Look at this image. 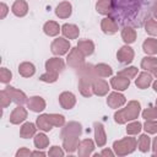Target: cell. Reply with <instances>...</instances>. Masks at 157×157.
<instances>
[{"label":"cell","instance_id":"21","mask_svg":"<svg viewBox=\"0 0 157 157\" xmlns=\"http://www.w3.org/2000/svg\"><path fill=\"white\" fill-rule=\"evenodd\" d=\"M152 83V74L148 71H142L139 74L137 78L135 80V85L137 88L140 90H145Z\"/></svg>","mask_w":157,"mask_h":157},{"label":"cell","instance_id":"38","mask_svg":"<svg viewBox=\"0 0 157 157\" xmlns=\"http://www.w3.org/2000/svg\"><path fill=\"white\" fill-rule=\"evenodd\" d=\"M142 130V124L140 121H131L126 126V132L128 135H137Z\"/></svg>","mask_w":157,"mask_h":157},{"label":"cell","instance_id":"1","mask_svg":"<svg viewBox=\"0 0 157 157\" xmlns=\"http://www.w3.org/2000/svg\"><path fill=\"white\" fill-rule=\"evenodd\" d=\"M82 132V126L77 121H69L67 124L64 125L61 129V140H63V148L67 153H72L77 151L78 147V137Z\"/></svg>","mask_w":157,"mask_h":157},{"label":"cell","instance_id":"39","mask_svg":"<svg viewBox=\"0 0 157 157\" xmlns=\"http://www.w3.org/2000/svg\"><path fill=\"white\" fill-rule=\"evenodd\" d=\"M118 75L124 76V77H128V78L131 80V78H134V77L137 75V67H136V66H128V67L120 70V71L118 72Z\"/></svg>","mask_w":157,"mask_h":157},{"label":"cell","instance_id":"12","mask_svg":"<svg viewBox=\"0 0 157 157\" xmlns=\"http://www.w3.org/2000/svg\"><path fill=\"white\" fill-rule=\"evenodd\" d=\"M59 104L63 109H72L76 104V97L72 92L65 91L59 94Z\"/></svg>","mask_w":157,"mask_h":157},{"label":"cell","instance_id":"23","mask_svg":"<svg viewBox=\"0 0 157 157\" xmlns=\"http://www.w3.org/2000/svg\"><path fill=\"white\" fill-rule=\"evenodd\" d=\"M96 10L101 15H110L114 10L113 0H98L96 4Z\"/></svg>","mask_w":157,"mask_h":157},{"label":"cell","instance_id":"16","mask_svg":"<svg viewBox=\"0 0 157 157\" xmlns=\"http://www.w3.org/2000/svg\"><path fill=\"white\" fill-rule=\"evenodd\" d=\"M92 90H93V94L98 96V97H103L108 93L109 91V85L105 80H102V78H96L92 83Z\"/></svg>","mask_w":157,"mask_h":157},{"label":"cell","instance_id":"50","mask_svg":"<svg viewBox=\"0 0 157 157\" xmlns=\"http://www.w3.org/2000/svg\"><path fill=\"white\" fill-rule=\"evenodd\" d=\"M152 13H153V17L157 20V4H155V6L152 9Z\"/></svg>","mask_w":157,"mask_h":157},{"label":"cell","instance_id":"20","mask_svg":"<svg viewBox=\"0 0 157 157\" xmlns=\"http://www.w3.org/2000/svg\"><path fill=\"white\" fill-rule=\"evenodd\" d=\"M61 33L67 39H76L80 34V29L74 23H64L61 26Z\"/></svg>","mask_w":157,"mask_h":157},{"label":"cell","instance_id":"24","mask_svg":"<svg viewBox=\"0 0 157 157\" xmlns=\"http://www.w3.org/2000/svg\"><path fill=\"white\" fill-rule=\"evenodd\" d=\"M37 125L31 123V121H27L25 124H22L21 129H20V136L22 139H29V137H33L37 132Z\"/></svg>","mask_w":157,"mask_h":157},{"label":"cell","instance_id":"19","mask_svg":"<svg viewBox=\"0 0 157 157\" xmlns=\"http://www.w3.org/2000/svg\"><path fill=\"white\" fill-rule=\"evenodd\" d=\"M72 13V5L69 1H61L55 7V15L59 18H69Z\"/></svg>","mask_w":157,"mask_h":157},{"label":"cell","instance_id":"28","mask_svg":"<svg viewBox=\"0 0 157 157\" xmlns=\"http://www.w3.org/2000/svg\"><path fill=\"white\" fill-rule=\"evenodd\" d=\"M18 74L22 77H32L36 74V66L29 61H23L18 65Z\"/></svg>","mask_w":157,"mask_h":157},{"label":"cell","instance_id":"34","mask_svg":"<svg viewBox=\"0 0 157 157\" xmlns=\"http://www.w3.org/2000/svg\"><path fill=\"white\" fill-rule=\"evenodd\" d=\"M156 66H157V58H155L153 55H147V56L142 58L141 69H144L145 71H151Z\"/></svg>","mask_w":157,"mask_h":157},{"label":"cell","instance_id":"51","mask_svg":"<svg viewBox=\"0 0 157 157\" xmlns=\"http://www.w3.org/2000/svg\"><path fill=\"white\" fill-rule=\"evenodd\" d=\"M151 72H152V75H153L155 77H157V66H156V67H153V69L151 70Z\"/></svg>","mask_w":157,"mask_h":157},{"label":"cell","instance_id":"47","mask_svg":"<svg viewBox=\"0 0 157 157\" xmlns=\"http://www.w3.org/2000/svg\"><path fill=\"white\" fill-rule=\"evenodd\" d=\"M99 155H101V156H107V157H108V156H109V157H113L115 153H114L112 150H109V148H103Z\"/></svg>","mask_w":157,"mask_h":157},{"label":"cell","instance_id":"13","mask_svg":"<svg viewBox=\"0 0 157 157\" xmlns=\"http://www.w3.org/2000/svg\"><path fill=\"white\" fill-rule=\"evenodd\" d=\"M64 67H65V63H64V60L60 59L59 56L49 58V59L45 61V70H47V71L60 74Z\"/></svg>","mask_w":157,"mask_h":157},{"label":"cell","instance_id":"17","mask_svg":"<svg viewBox=\"0 0 157 157\" xmlns=\"http://www.w3.org/2000/svg\"><path fill=\"white\" fill-rule=\"evenodd\" d=\"M94 141L98 147H103L107 144V134L104 126L101 123H94Z\"/></svg>","mask_w":157,"mask_h":157},{"label":"cell","instance_id":"45","mask_svg":"<svg viewBox=\"0 0 157 157\" xmlns=\"http://www.w3.org/2000/svg\"><path fill=\"white\" fill-rule=\"evenodd\" d=\"M28 156H32V152L27 147H21L16 152V157H28Z\"/></svg>","mask_w":157,"mask_h":157},{"label":"cell","instance_id":"32","mask_svg":"<svg viewBox=\"0 0 157 157\" xmlns=\"http://www.w3.org/2000/svg\"><path fill=\"white\" fill-rule=\"evenodd\" d=\"M33 144H34L36 148L43 150V148L48 147V145H49V137L45 134H43V132L36 134L34 135V139H33Z\"/></svg>","mask_w":157,"mask_h":157},{"label":"cell","instance_id":"11","mask_svg":"<svg viewBox=\"0 0 157 157\" xmlns=\"http://www.w3.org/2000/svg\"><path fill=\"white\" fill-rule=\"evenodd\" d=\"M45 107H47V103H45L44 98H42L40 96H32L27 101V108L34 113L43 112L45 109Z\"/></svg>","mask_w":157,"mask_h":157},{"label":"cell","instance_id":"33","mask_svg":"<svg viewBox=\"0 0 157 157\" xmlns=\"http://www.w3.org/2000/svg\"><path fill=\"white\" fill-rule=\"evenodd\" d=\"M137 148L141 151V152H148V150L151 148V139L150 136L146 134H142L139 136V140H137Z\"/></svg>","mask_w":157,"mask_h":157},{"label":"cell","instance_id":"18","mask_svg":"<svg viewBox=\"0 0 157 157\" xmlns=\"http://www.w3.org/2000/svg\"><path fill=\"white\" fill-rule=\"evenodd\" d=\"M110 86L115 90V91H125L128 90V87L130 86V78L128 77H124V76H120V75H117L114 76L112 80H110Z\"/></svg>","mask_w":157,"mask_h":157},{"label":"cell","instance_id":"3","mask_svg":"<svg viewBox=\"0 0 157 157\" xmlns=\"http://www.w3.org/2000/svg\"><path fill=\"white\" fill-rule=\"evenodd\" d=\"M141 113V104L139 101H130L128 102L125 108L118 109L114 113V120L118 124H125L128 121H132L139 118Z\"/></svg>","mask_w":157,"mask_h":157},{"label":"cell","instance_id":"42","mask_svg":"<svg viewBox=\"0 0 157 157\" xmlns=\"http://www.w3.org/2000/svg\"><path fill=\"white\" fill-rule=\"evenodd\" d=\"M12 78V72L6 69V67H1L0 69V81L2 83H9Z\"/></svg>","mask_w":157,"mask_h":157},{"label":"cell","instance_id":"43","mask_svg":"<svg viewBox=\"0 0 157 157\" xmlns=\"http://www.w3.org/2000/svg\"><path fill=\"white\" fill-rule=\"evenodd\" d=\"M0 102H1V107H2V108L9 107V105H10V103L12 102V99H11L10 94L7 93V91H6L5 88H4V90H1V92H0Z\"/></svg>","mask_w":157,"mask_h":157},{"label":"cell","instance_id":"40","mask_svg":"<svg viewBox=\"0 0 157 157\" xmlns=\"http://www.w3.org/2000/svg\"><path fill=\"white\" fill-rule=\"evenodd\" d=\"M58 76L59 74L56 72H50V71H45L43 75L39 76V80L43 81V82H47V83H53L58 80Z\"/></svg>","mask_w":157,"mask_h":157},{"label":"cell","instance_id":"44","mask_svg":"<svg viewBox=\"0 0 157 157\" xmlns=\"http://www.w3.org/2000/svg\"><path fill=\"white\" fill-rule=\"evenodd\" d=\"M64 155H65L64 150L59 146H52L48 152V156H50V157H63Z\"/></svg>","mask_w":157,"mask_h":157},{"label":"cell","instance_id":"30","mask_svg":"<svg viewBox=\"0 0 157 157\" xmlns=\"http://www.w3.org/2000/svg\"><path fill=\"white\" fill-rule=\"evenodd\" d=\"M142 50L147 55L157 54V39L156 38H147L142 43Z\"/></svg>","mask_w":157,"mask_h":157},{"label":"cell","instance_id":"27","mask_svg":"<svg viewBox=\"0 0 157 157\" xmlns=\"http://www.w3.org/2000/svg\"><path fill=\"white\" fill-rule=\"evenodd\" d=\"M121 39L125 44H131L136 40V31L131 26H125L121 29Z\"/></svg>","mask_w":157,"mask_h":157},{"label":"cell","instance_id":"29","mask_svg":"<svg viewBox=\"0 0 157 157\" xmlns=\"http://www.w3.org/2000/svg\"><path fill=\"white\" fill-rule=\"evenodd\" d=\"M36 125H37V128L39 129V130H42V131H44V132H47V131H50L54 126L52 125V123L49 121V119H48V114H40L37 119H36Z\"/></svg>","mask_w":157,"mask_h":157},{"label":"cell","instance_id":"2","mask_svg":"<svg viewBox=\"0 0 157 157\" xmlns=\"http://www.w3.org/2000/svg\"><path fill=\"white\" fill-rule=\"evenodd\" d=\"M80 80H78V91L83 97H91L93 94L92 83L98 77L94 71V66L91 64H85L80 70Z\"/></svg>","mask_w":157,"mask_h":157},{"label":"cell","instance_id":"53","mask_svg":"<svg viewBox=\"0 0 157 157\" xmlns=\"http://www.w3.org/2000/svg\"><path fill=\"white\" fill-rule=\"evenodd\" d=\"M156 105H157V99H156Z\"/></svg>","mask_w":157,"mask_h":157},{"label":"cell","instance_id":"5","mask_svg":"<svg viewBox=\"0 0 157 157\" xmlns=\"http://www.w3.org/2000/svg\"><path fill=\"white\" fill-rule=\"evenodd\" d=\"M66 64L76 70H80L86 63H85V55L81 53V50L77 47H74L70 49L67 58H66Z\"/></svg>","mask_w":157,"mask_h":157},{"label":"cell","instance_id":"52","mask_svg":"<svg viewBox=\"0 0 157 157\" xmlns=\"http://www.w3.org/2000/svg\"><path fill=\"white\" fill-rule=\"evenodd\" d=\"M152 87H153V91H155V92H157V80L152 83Z\"/></svg>","mask_w":157,"mask_h":157},{"label":"cell","instance_id":"10","mask_svg":"<svg viewBox=\"0 0 157 157\" xmlns=\"http://www.w3.org/2000/svg\"><path fill=\"white\" fill-rule=\"evenodd\" d=\"M5 90H6L7 93L10 94L12 102H15L17 105H22V104L27 103L28 99H27V96H26V93H25L23 91L17 90V88H15V87H12V86H6Z\"/></svg>","mask_w":157,"mask_h":157},{"label":"cell","instance_id":"26","mask_svg":"<svg viewBox=\"0 0 157 157\" xmlns=\"http://www.w3.org/2000/svg\"><path fill=\"white\" fill-rule=\"evenodd\" d=\"M43 32L49 37H55L59 34V32H61V27L55 21H47L43 25Z\"/></svg>","mask_w":157,"mask_h":157},{"label":"cell","instance_id":"46","mask_svg":"<svg viewBox=\"0 0 157 157\" xmlns=\"http://www.w3.org/2000/svg\"><path fill=\"white\" fill-rule=\"evenodd\" d=\"M0 18L1 20H4L5 17H6V15H7V12H9V6L5 4V2H1L0 4Z\"/></svg>","mask_w":157,"mask_h":157},{"label":"cell","instance_id":"22","mask_svg":"<svg viewBox=\"0 0 157 157\" xmlns=\"http://www.w3.org/2000/svg\"><path fill=\"white\" fill-rule=\"evenodd\" d=\"M11 11L15 16L23 17L28 13V4L25 0H16L11 6Z\"/></svg>","mask_w":157,"mask_h":157},{"label":"cell","instance_id":"48","mask_svg":"<svg viewBox=\"0 0 157 157\" xmlns=\"http://www.w3.org/2000/svg\"><path fill=\"white\" fill-rule=\"evenodd\" d=\"M152 150H153V156H157V136L152 141Z\"/></svg>","mask_w":157,"mask_h":157},{"label":"cell","instance_id":"6","mask_svg":"<svg viewBox=\"0 0 157 157\" xmlns=\"http://www.w3.org/2000/svg\"><path fill=\"white\" fill-rule=\"evenodd\" d=\"M71 49V44L70 42L64 37H59V38H55L52 44H50V50L54 55H58V56H61V55H65L70 52Z\"/></svg>","mask_w":157,"mask_h":157},{"label":"cell","instance_id":"4","mask_svg":"<svg viewBox=\"0 0 157 157\" xmlns=\"http://www.w3.org/2000/svg\"><path fill=\"white\" fill-rule=\"evenodd\" d=\"M137 147V141L135 137L126 136L121 140H117L113 142V150L117 156H126L132 153Z\"/></svg>","mask_w":157,"mask_h":157},{"label":"cell","instance_id":"35","mask_svg":"<svg viewBox=\"0 0 157 157\" xmlns=\"http://www.w3.org/2000/svg\"><path fill=\"white\" fill-rule=\"evenodd\" d=\"M48 119H49V121L52 123L53 126L61 128V126L65 125V117L61 115V114H56V113L48 114Z\"/></svg>","mask_w":157,"mask_h":157},{"label":"cell","instance_id":"31","mask_svg":"<svg viewBox=\"0 0 157 157\" xmlns=\"http://www.w3.org/2000/svg\"><path fill=\"white\" fill-rule=\"evenodd\" d=\"M94 71L99 77H109L113 74V69L104 63H99L97 65H94Z\"/></svg>","mask_w":157,"mask_h":157},{"label":"cell","instance_id":"9","mask_svg":"<svg viewBox=\"0 0 157 157\" xmlns=\"http://www.w3.org/2000/svg\"><path fill=\"white\" fill-rule=\"evenodd\" d=\"M101 29L103 33L110 36L118 32V22L112 16H107L101 21Z\"/></svg>","mask_w":157,"mask_h":157},{"label":"cell","instance_id":"8","mask_svg":"<svg viewBox=\"0 0 157 157\" xmlns=\"http://www.w3.org/2000/svg\"><path fill=\"white\" fill-rule=\"evenodd\" d=\"M126 103V98L123 93H120L119 91H114V92H110L107 97V104L113 108V109H118L120 107H123L124 104Z\"/></svg>","mask_w":157,"mask_h":157},{"label":"cell","instance_id":"49","mask_svg":"<svg viewBox=\"0 0 157 157\" xmlns=\"http://www.w3.org/2000/svg\"><path fill=\"white\" fill-rule=\"evenodd\" d=\"M47 153L43 152V151H39V148H37V151H33L32 152V156H45Z\"/></svg>","mask_w":157,"mask_h":157},{"label":"cell","instance_id":"41","mask_svg":"<svg viewBox=\"0 0 157 157\" xmlns=\"http://www.w3.org/2000/svg\"><path fill=\"white\" fill-rule=\"evenodd\" d=\"M147 134H157V120L152 119V120H146V123L144 124L142 128Z\"/></svg>","mask_w":157,"mask_h":157},{"label":"cell","instance_id":"25","mask_svg":"<svg viewBox=\"0 0 157 157\" xmlns=\"http://www.w3.org/2000/svg\"><path fill=\"white\" fill-rule=\"evenodd\" d=\"M85 56H90L94 52V43L91 39H81L76 45Z\"/></svg>","mask_w":157,"mask_h":157},{"label":"cell","instance_id":"7","mask_svg":"<svg viewBox=\"0 0 157 157\" xmlns=\"http://www.w3.org/2000/svg\"><path fill=\"white\" fill-rule=\"evenodd\" d=\"M134 56H135L134 49H132L129 44L123 45V47L117 52V59H118V61L121 63V64H130V63L134 60Z\"/></svg>","mask_w":157,"mask_h":157},{"label":"cell","instance_id":"14","mask_svg":"<svg viewBox=\"0 0 157 157\" xmlns=\"http://www.w3.org/2000/svg\"><path fill=\"white\" fill-rule=\"evenodd\" d=\"M27 118V110L26 108H23L22 105H17L10 114V123L13 125H18L21 123H23Z\"/></svg>","mask_w":157,"mask_h":157},{"label":"cell","instance_id":"15","mask_svg":"<svg viewBox=\"0 0 157 157\" xmlns=\"http://www.w3.org/2000/svg\"><path fill=\"white\" fill-rule=\"evenodd\" d=\"M94 150V142L91 139H83L80 141L78 147H77V155L80 157H88L92 155Z\"/></svg>","mask_w":157,"mask_h":157},{"label":"cell","instance_id":"36","mask_svg":"<svg viewBox=\"0 0 157 157\" xmlns=\"http://www.w3.org/2000/svg\"><path fill=\"white\" fill-rule=\"evenodd\" d=\"M145 31L147 34L157 37V21L153 18H148L145 23Z\"/></svg>","mask_w":157,"mask_h":157},{"label":"cell","instance_id":"37","mask_svg":"<svg viewBox=\"0 0 157 157\" xmlns=\"http://www.w3.org/2000/svg\"><path fill=\"white\" fill-rule=\"evenodd\" d=\"M141 115L145 120H152V119H157V105L156 107H152L150 105L148 108L144 109L141 112Z\"/></svg>","mask_w":157,"mask_h":157}]
</instances>
